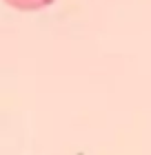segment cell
<instances>
[{
  "instance_id": "cell-1",
  "label": "cell",
  "mask_w": 151,
  "mask_h": 155,
  "mask_svg": "<svg viewBox=\"0 0 151 155\" xmlns=\"http://www.w3.org/2000/svg\"><path fill=\"white\" fill-rule=\"evenodd\" d=\"M5 2L22 11H36V9H45V7L53 5L56 0H5Z\"/></svg>"
}]
</instances>
